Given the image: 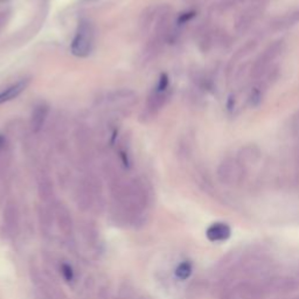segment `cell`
Masks as SVG:
<instances>
[{"mask_svg": "<svg viewBox=\"0 0 299 299\" xmlns=\"http://www.w3.org/2000/svg\"><path fill=\"white\" fill-rule=\"evenodd\" d=\"M92 45H94V30L90 22L81 20L72 42V53L77 57H87L90 55Z\"/></svg>", "mask_w": 299, "mask_h": 299, "instance_id": "obj_1", "label": "cell"}, {"mask_svg": "<svg viewBox=\"0 0 299 299\" xmlns=\"http://www.w3.org/2000/svg\"><path fill=\"white\" fill-rule=\"evenodd\" d=\"M54 221L56 222L62 234L65 236H71L73 234V217L69 209L64 205L57 204L55 206V208H54Z\"/></svg>", "mask_w": 299, "mask_h": 299, "instance_id": "obj_2", "label": "cell"}, {"mask_svg": "<svg viewBox=\"0 0 299 299\" xmlns=\"http://www.w3.org/2000/svg\"><path fill=\"white\" fill-rule=\"evenodd\" d=\"M2 227L6 235L12 236L19 227V211L14 203H9L3 214Z\"/></svg>", "mask_w": 299, "mask_h": 299, "instance_id": "obj_3", "label": "cell"}, {"mask_svg": "<svg viewBox=\"0 0 299 299\" xmlns=\"http://www.w3.org/2000/svg\"><path fill=\"white\" fill-rule=\"evenodd\" d=\"M231 235V229L224 222H215L206 230V236L211 242H224Z\"/></svg>", "mask_w": 299, "mask_h": 299, "instance_id": "obj_4", "label": "cell"}, {"mask_svg": "<svg viewBox=\"0 0 299 299\" xmlns=\"http://www.w3.org/2000/svg\"><path fill=\"white\" fill-rule=\"evenodd\" d=\"M28 83H29V80H21L0 92V106L6 102H10V101H12L14 98H17V97L27 88Z\"/></svg>", "mask_w": 299, "mask_h": 299, "instance_id": "obj_5", "label": "cell"}, {"mask_svg": "<svg viewBox=\"0 0 299 299\" xmlns=\"http://www.w3.org/2000/svg\"><path fill=\"white\" fill-rule=\"evenodd\" d=\"M48 111H49L48 106H46V104L44 103L39 104V106H37L36 109H34L32 114V120H30V125H32V130L34 132H39L42 129V126H44L45 124V120L46 118H47Z\"/></svg>", "mask_w": 299, "mask_h": 299, "instance_id": "obj_6", "label": "cell"}, {"mask_svg": "<svg viewBox=\"0 0 299 299\" xmlns=\"http://www.w3.org/2000/svg\"><path fill=\"white\" fill-rule=\"evenodd\" d=\"M192 273H193V267H192L191 262H188V261L181 262L179 265L177 267L176 271H174L176 277L178 279H180V281H186V279L191 277Z\"/></svg>", "mask_w": 299, "mask_h": 299, "instance_id": "obj_7", "label": "cell"}, {"mask_svg": "<svg viewBox=\"0 0 299 299\" xmlns=\"http://www.w3.org/2000/svg\"><path fill=\"white\" fill-rule=\"evenodd\" d=\"M60 274L62 278L64 279L67 283H72L75 279V271H74L73 267L67 262L60 263Z\"/></svg>", "mask_w": 299, "mask_h": 299, "instance_id": "obj_8", "label": "cell"}, {"mask_svg": "<svg viewBox=\"0 0 299 299\" xmlns=\"http://www.w3.org/2000/svg\"><path fill=\"white\" fill-rule=\"evenodd\" d=\"M169 76L168 74H161L160 75V79H159V82H158V85H157V94H161V92H164L166 89H168L169 87Z\"/></svg>", "mask_w": 299, "mask_h": 299, "instance_id": "obj_9", "label": "cell"}, {"mask_svg": "<svg viewBox=\"0 0 299 299\" xmlns=\"http://www.w3.org/2000/svg\"><path fill=\"white\" fill-rule=\"evenodd\" d=\"M196 13L194 12V11H188V12H184L179 15V18H178V24L179 25H184L186 22L191 21L192 19L195 17Z\"/></svg>", "mask_w": 299, "mask_h": 299, "instance_id": "obj_10", "label": "cell"}, {"mask_svg": "<svg viewBox=\"0 0 299 299\" xmlns=\"http://www.w3.org/2000/svg\"><path fill=\"white\" fill-rule=\"evenodd\" d=\"M120 158H122V161L125 168H129L130 166V159L129 156H127V153L124 152V151H120Z\"/></svg>", "mask_w": 299, "mask_h": 299, "instance_id": "obj_11", "label": "cell"}, {"mask_svg": "<svg viewBox=\"0 0 299 299\" xmlns=\"http://www.w3.org/2000/svg\"><path fill=\"white\" fill-rule=\"evenodd\" d=\"M5 143H6L5 137H4V136L0 134V151H2L4 147H5Z\"/></svg>", "mask_w": 299, "mask_h": 299, "instance_id": "obj_12", "label": "cell"}]
</instances>
